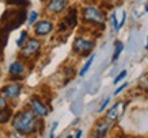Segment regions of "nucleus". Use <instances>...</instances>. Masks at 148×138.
<instances>
[{
  "instance_id": "5",
  "label": "nucleus",
  "mask_w": 148,
  "mask_h": 138,
  "mask_svg": "<svg viewBox=\"0 0 148 138\" xmlns=\"http://www.w3.org/2000/svg\"><path fill=\"white\" fill-rule=\"evenodd\" d=\"M41 49V42L38 38H29L26 44L21 48V58L23 60H30L34 56L40 53Z\"/></svg>"
},
{
  "instance_id": "4",
  "label": "nucleus",
  "mask_w": 148,
  "mask_h": 138,
  "mask_svg": "<svg viewBox=\"0 0 148 138\" xmlns=\"http://www.w3.org/2000/svg\"><path fill=\"white\" fill-rule=\"evenodd\" d=\"M94 46H95L94 41L88 39V38H84V37H77V38H75V41H73L72 50H73L75 53H77L79 56L86 57V56L91 54Z\"/></svg>"
},
{
  "instance_id": "14",
  "label": "nucleus",
  "mask_w": 148,
  "mask_h": 138,
  "mask_svg": "<svg viewBox=\"0 0 148 138\" xmlns=\"http://www.w3.org/2000/svg\"><path fill=\"white\" fill-rule=\"evenodd\" d=\"M11 118H12V111H11V108L5 107V108H1V110H0V125L7 123Z\"/></svg>"
},
{
  "instance_id": "13",
  "label": "nucleus",
  "mask_w": 148,
  "mask_h": 138,
  "mask_svg": "<svg viewBox=\"0 0 148 138\" xmlns=\"http://www.w3.org/2000/svg\"><path fill=\"white\" fill-rule=\"evenodd\" d=\"M64 23L69 29H73V27L77 26V10L75 7L69 8V11L67 12V16L64 18Z\"/></svg>"
},
{
  "instance_id": "26",
  "label": "nucleus",
  "mask_w": 148,
  "mask_h": 138,
  "mask_svg": "<svg viewBox=\"0 0 148 138\" xmlns=\"http://www.w3.org/2000/svg\"><path fill=\"white\" fill-rule=\"evenodd\" d=\"M126 87H128V84H126V83H124V84H121V85H120V87H118V88L116 89V91H114V95H118V94H120V92H121V91H124V89H125Z\"/></svg>"
},
{
  "instance_id": "19",
  "label": "nucleus",
  "mask_w": 148,
  "mask_h": 138,
  "mask_svg": "<svg viewBox=\"0 0 148 138\" xmlns=\"http://www.w3.org/2000/svg\"><path fill=\"white\" fill-rule=\"evenodd\" d=\"M38 16H40V15H38V12H37V11H32V12H30V15H29V18H27V23H29L30 26H33V24L37 22Z\"/></svg>"
},
{
  "instance_id": "21",
  "label": "nucleus",
  "mask_w": 148,
  "mask_h": 138,
  "mask_svg": "<svg viewBox=\"0 0 148 138\" xmlns=\"http://www.w3.org/2000/svg\"><path fill=\"white\" fill-rule=\"evenodd\" d=\"M109 103H110V96H108V98H106L102 103H101V106H99V108H98V112H102L103 110H105V108L108 107Z\"/></svg>"
},
{
  "instance_id": "17",
  "label": "nucleus",
  "mask_w": 148,
  "mask_h": 138,
  "mask_svg": "<svg viewBox=\"0 0 148 138\" xmlns=\"http://www.w3.org/2000/svg\"><path fill=\"white\" fill-rule=\"evenodd\" d=\"M27 39H29V33H27V31H22V33H21V35H19V38L16 39V45H18V48H22L23 45L26 44Z\"/></svg>"
},
{
  "instance_id": "23",
  "label": "nucleus",
  "mask_w": 148,
  "mask_h": 138,
  "mask_svg": "<svg viewBox=\"0 0 148 138\" xmlns=\"http://www.w3.org/2000/svg\"><path fill=\"white\" fill-rule=\"evenodd\" d=\"M5 107H8L7 99H5L3 95H0V110H1V108H5Z\"/></svg>"
},
{
  "instance_id": "3",
  "label": "nucleus",
  "mask_w": 148,
  "mask_h": 138,
  "mask_svg": "<svg viewBox=\"0 0 148 138\" xmlns=\"http://www.w3.org/2000/svg\"><path fill=\"white\" fill-rule=\"evenodd\" d=\"M83 16V22L91 26H97V27H105V15L99 8L94 7V5H88L83 8L82 12Z\"/></svg>"
},
{
  "instance_id": "11",
  "label": "nucleus",
  "mask_w": 148,
  "mask_h": 138,
  "mask_svg": "<svg viewBox=\"0 0 148 138\" xmlns=\"http://www.w3.org/2000/svg\"><path fill=\"white\" fill-rule=\"evenodd\" d=\"M124 102H117L114 106L110 108L108 111V114H106V118H108L109 120H112V122H114V120H117L120 116L122 115V112H124Z\"/></svg>"
},
{
  "instance_id": "12",
  "label": "nucleus",
  "mask_w": 148,
  "mask_h": 138,
  "mask_svg": "<svg viewBox=\"0 0 148 138\" xmlns=\"http://www.w3.org/2000/svg\"><path fill=\"white\" fill-rule=\"evenodd\" d=\"M110 126H112V120H109L108 118L99 120L97 127H95V137H105V135H108Z\"/></svg>"
},
{
  "instance_id": "20",
  "label": "nucleus",
  "mask_w": 148,
  "mask_h": 138,
  "mask_svg": "<svg viewBox=\"0 0 148 138\" xmlns=\"http://www.w3.org/2000/svg\"><path fill=\"white\" fill-rule=\"evenodd\" d=\"M125 76H126V71H121L118 75H117L116 79H114V84H118L121 80H124V79H125Z\"/></svg>"
},
{
  "instance_id": "2",
  "label": "nucleus",
  "mask_w": 148,
  "mask_h": 138,
  "mask_svg": "<svg viewBox=\"0 0 148 138\" xmlns=\"http://www.w3.org/2000/svg\"><path fill=\"white\" fill-rule=\"evenodd\" d=\"M26 19L27 11L25 10V7H22V8H8L3 12L1 18H0V23H1L0 29L7 33H11L12 30L18 29L19 26H22Z\"/></svg>"
},
{
  "instance_id": "25",
  "label": "nucleus",
  "mask_w": 148,
  "mask_h": 138,
  "mask_svg": "<svg viewBox=\"0 0 148 138\" xmlns=\"http://www.w3.org/2000/svg\"><path fill=\"white\" fill-rule=\"evenodd\" d=\"M112 24H113V27L114 29H118V23H117V16H116V12H113L112 14Z\"/></svg>"
},
{
  "instance_id": "10",
  "label": "nucleus",
  "mask_w": 148,
  "mask_h": 138,
  "mask_svg": "<svg viewBox=\"0 0 148 138\" xmlns=\"http://www.w3.org/2000/svg\"><path fill=\"white\" fill-rule=\"evenodd\" d=\"M25 71H26L25 63H22L21 60H16V61L11 63V65H10V68H8V72H10V75H11V79H12V80H16L19 77H22Z\"/></svg>"
},
{
  "instance_id": "22",
  "label": "nucleus",
  "mask_w": 148,
  "mask_h": 138,
  "mask_svg": "<svg viewBox=\"0 0 148 138\" xmlns=\"http://www.w3.org/2000/svg\"><path fill=\"white\" fill-rule=\"evenodd\" d=\"M140 87L144 89H148V75L141 77V80H140Z\"/></svg>"
},
{
  "instance_id": "27",
  "label": "nucleus",
  "mask_w": 148,
  "mask_h": 138,
  "mask_svg": "<svg viewBox=\"0 0 148 138\" xmlns=\"http://www.w3.org/2000/svg\"><path fill=\"white\" fill-rule=\"evenodd\" d=\"M125 20H126V14L124 12L122 14V20L120 23H118V29H117V31H118V30H120V29H121L122 26H124V23H125Z\"/></svg>"
},
{
  "instance_id": "29",
  "label": "nucleus",
  "mask_w": 148,
  "mask_h": 138,
  "mask_svg": "<svg viewBox=\"0 0 148 138\" xmlns=\"http://www.w3.org/2000/svg\"><path fill=\"white\" fill-rule=\"evenodd\" d=\"M145 11H147V12H148V3H147V4H145Z\"/></svg>"
},
{
  "instance_id": "16",
  "label": "nucleus",
  "mask_w": 148,
  "mask_h": 138,
  "mask_svg": "<svg viewBox=\"0 0 148 138\" xmlns=\"http://www.w3.org/2000/svg\"><path fill=\"white\" fill-rule=\"evenodd\" d=\"M122 50H124V45H122V42L117 41L116 42V50H114V54H113V57H112L113 61H117V60H118V57H120V54H121Z\"/></svg>"
},
{
  "instance_id": "24",
  "label": "nucleus",
  "mask_w": 148,
  "mask_h": 138,
  "mask_svg": "<svg viewBox=\"0 0 148 138\" xmlns=\"http://www.w3.org/2000/svg\"><path fill=\"white\" fill-rule=\"evenodd\" d=\"M58 126V122H53V125H52V129H50V133H49V137L53 138L54 137V131H56V129H57Z\"/></svg>"
},
{
  "instance_id": "9",
  "label": "nucleus",
  "mask_w": 148,
  "mask_h": 138,
  "mask_svg": "<svg viewBox=\"0 0 148 138\" xmlns=\"http://www.w3.org/2000/svg\"><path fill=\"white\" fill-rule=\"evenodd\" d=\"M68 7L67 0H49V3L46 4V12L50 14H61L64 10Z\"/></svg>"
},
{
  "instance_id": "7",
  "label": "nucleus",
  "mask_w": 148,
  "mask_h": 138,
  "mask_svg": "<svg viewBox=\"0 0 148 138\" xmlns=\"http://www.w3.org/2000/svg\"><path fill=\"white\" fill-rule=\"evenodd\" d=\"M22 92V85L19 83H11V84H7L1 88V95L4 96L5 99H16Z\"/></svg>"
},
{
  "instance_id": "15",
  "label": "nucleus",
  "mask_w": 148,
  "mask_h": 138,
  "mask_svg": "<svg viewBox=\"0 0 148 138\" xmlns=\"http://www.w3.org/2000/svg\"><path fill=\"white\" fill-rule=\"evenodd\" d=\"M94 60H95V54H90V57H88V60L86 61V64L83 65V68L80 69V72H79V76L80 77H83V76L88 72V69H90V67L92 65V63H94Z\"/></svg>"
},
{
  "instance_id": "6",
  "label": "nucleus",
  "mask_w": 148,
  "mask_h": 138,
  "mask_svg": "<svg viewBox=\"0 0 148 138\" xmlns=\"http://www.w3.org/2000/svg\"><path fill=\"white\" fill-rule=\"evenodd\" d=\"M30 110H32L33 114L36 116H38V118H44V116H46L48 112H49L46 104L42 102L38 96H32V99H30Z\"/></svg>"
},
{
  "instance_id": "28",
  "label": "nucleus",
  "mask_w": 148,
  "mask_h": 138,
  "mask_svg": "<svg viewBox=\"0 0 148 138\" xmlns=\"http://www.w3.org/2000/svg\"><path fill=\"white\" fill-rule=\"evenodd\" d=\"M82 135H83V131H82V130H77L76 134H75V137L79 138V137H82Z\"/></svg>"
},
{
  "instance_id": "8",
  "label": "nucleus",
  "mask_w": 148,
  "mask_h": 138,
  "mask_svg": "<svg viewBox=\"0 0 148 138\" xmlns=\"http://www.w3.org/2000/svg\"><path fill=\"white\" fill-rule=\"evenodd\" d=\"M52 30H53V23L49 19H42L34 26V34L37 37H46L52 33Z\"/></svg>"
},
{
  "instance_id": "18",
  "label": "nucleus",
  "mask_w": 148,
  "mask_h": 138,
  "mask_svg": "<svg viewBox=\"0 0 148 138\" xmlns=\"http://www.w3.org/2000/svg\"><path fill=\"white\" fill-rule=\"evenodd\" d=\"M7 3L12 5H18V7H26L29 5V0H7Z\"/></svg>"
},
{
  "instance_id": "1",
  "label": "nucleus",
  "mask_w": 148,
  "mask_h": 138,
  "mask_svg": "<svg viewBox=\"0 0 148 138\" xmlns=\"http://www.w3.org/2000/svg\"><path fill=\"white\" fill-rule=\"evenodd\" d=\"M42 126V120L33 114L32 110H22L12 116V127L21 135H32Z\"/></svg>"
}]
</instances>
